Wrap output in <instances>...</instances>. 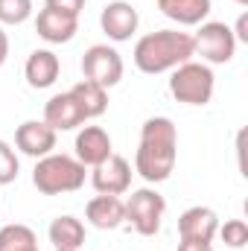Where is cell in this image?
I'll list each match as a JSON object with an SVG mask.
<instances>
[{
	"mask_svg": "<svg viewBox=\"0 0 248 251\" xmlns=\"http://www.w3.org/2000/svg\"><path fill=\"white\" fill-rule=\"evenodd\" d=\"M15 146H18V152L38 161L56 149V131L44 120H26L15 128Z\"/></svg>",
	"mask_w": 248,
	"mask_h": 251,
	"instance_id": "30bf717a",
	"label": "cell"
},
{
	"mask_svg": "<svg viewBox=\"0 0 248 251\" xmlns=\"http://www.w3.org/2000/svg\"><path fill=\"white\" fill-rule=\"evenodd\" d=\"M18 173H21V161H18L15 149L6 140H0V184H12L18 178Z\"/></svg>",
	"mask_w": 248,
	"mask_h": 251,
	"instance_id": "603a6c76",
	"label": "cell"
},
{
	"mask_svg": "<svg viewBox=\"0 0 248 251\" xmlns=\"http://www.w3.org/2000/svg\"><path fill=\"white\" fill-rule=\"evenodd\" d=\"M44 123L50 126L56 134L59 131H73V128H79V126L85 123V114H82V108L76 105V100L67 91V94H56V97L47 100V105H44Z\"/></svg>",
	"mask_w": 248,
	"mask_h": 251,
	"instance_id": "5bb4252c",
	"label": "cell"
},
{
	"mask_svg": "<svg viewBox=\"0 0 248 251\" xmlns=\"http://www.w3.org/2000/svg\"><path fill=\"white\" fill-rule=\"evenodd\" d=\"M47 237H50L53 249H59V251H79L82 246H85V225H82V219H76V216L64 213V216H56V219L50 222Z\"/></svg>",
	"mask_w": 248,
	"mask_h": 251,
	"instance_id": "ac0fdd59",
	"label": "cell"
},
{
	"mask_svg": "<svg viewBox=\"0 0 248 251\" xmlns=\"http://www.w3.org/2000/svg\"><path fill=\"white\" fill-rule=\"evenodd\" d=\"M137 24H140V15H137V9L131 6V3H125V0H111L105 9H102V15H99V26H102V32L111 38V41H128L134 32H137Z\"/></svg>",
	"mask_w": 248,
	"mask_h": 251,
	"instance_id": "9c48e42d",
	"label": "cell"
},
{
	"mask_svg": "<svg viewBox=\"0 0 248 251\" xmlns=\"http://www.w3.org/2000/svg\"><path fill=\"white\" fill-rule=\"evenodd\" d=\"M59 73H62V62L53 50H32L26 64H24V76H26L29 88H35V91L56 85Z\"/></svg>",
	"mask_w": 248,
	"mask_h": 251,
	"instance_id": "2e32d148",
	"label": "cell"
},
{
	"mask_svg": "<svg viewBox=\"0 0 248 251\" xmlns=\"http://www.w3.org/2000/svg\"><path fill=\"white\" fill-rule=\"evenodd\" d=\"M85 219L99 231H114L125 222V201L120 196H94L85 204Z\"/></svg>",
	"mask_w": 248,
	"mask_h": 251,
	"instance_id": "9a60e30c",
	"label": "cell"
},
{
	"mask_svg": "<svg viewBox=\"0 0 248 251\" xmlns=\"http://www.w3.org/2000/svg\"><path fill=\"white\" fill-rule=\"evenodd\" d=\"M0 251H38V237L32 228L12 222L0 228Z\"/></svg>",
	"mask_w": 248,
	"mask_h": 251,
	"instance_id": "ffe728a7",
	"label": "cell"
},
{
	"mask_svg": "<svg viewBox=\"0 0 248 251\" xmlns=\"http://www.w3.org/2000/svg\"><path fill=\"white\" fill-rule=\"evenodd\" d=\"M178 251H213V243H198V240H181Z\"/></svg>",
	"mask_w": 248,
	"mask_h": 251,
	"instance_id": "484cf974",
	"label": "cell"
},
{
	"mask_svg": "<svg viewBox=\"0 0 248 251\" xmlns=\"http://www.w3.org/2000/svg\"><path fill=\"white\" fill-rule=\"evenodd\" d=\"M47 9H56V12H64L70 18H79L82 9H85V0H44Z\"/></svg>",
	"mask_w": 248,
	"mask_h": 251,
	"instance_id": "cb8c5ba5",
	"label": "cell"
},
{
	"mask_svg": "<svg viewBox=\"0 0 248 251\" xmlns=\"http://www.w3.org/2000/svg\"><path fill=\"white\" fill-rule=\"evenodd\" d=\"M234 3H240V6H248V0H234Z\"/></svg>",
	"mask_w": 248,
	"mask_h": 251,
	"instance_id": "83f0119b",
	"label": "cell"
},
{
	"mask_svg": "<svg viewBox=\"0 0 248 251\" xmlns=\"http://www.w3.org/2000/svg\"><path fill=\"white\" fill-rule=\"evenodd\" d=\"M35 29H38V38H44L47 44H67L79 32V18H70L64 12L44 6L35 18Z\"/></svg>",
	"mask_w": 248,
	"mask_h": 251,
	"instance_id": "4fadbf2b",
	"label": "cell"
},
{
	"mask_svg": "<svg viewBox=\"0 0 248 251\" xmlns=\"http://www.w3.org/2000/svg\"><path fill=\"white\" fill-rule=\"evenodd\" d=\"M193 41H196V53L207 64H228L237 53V38L231 26L222 21H204L193 35Z\"/></svg>",
	"mask_w": 248,
	"mask_h": 251,
	"instance_id": "8992f818",
	"label": "cell"
},
{
	"mask_svg": "<svg viewBox=\"0 0 248 251\" xmlns=\"http://www.w3.org/2000/svg\"><path fill=\"white\" fill-rule=\"evenodd\" d=\"M216 234L222 237V243L228 249H246L248 246V225L243 219H228L225 225H219Z\"/></svg>",
	"mask_w": 248,
	"mask_h": 251,
	"instance_id": "7402d4cb",
	"label": "cell"
},
{
	"mask_svg": "<svg viewBox=\"0 0 248 251\" xmlns=\"http://www.w3.org/2000/svg\"><path fill=\"white\" fill-rule=\"evenodd\" d=\"M193 56H196V41L190 32H181V29H158L143 35L134 44V67L149 76L175 70Z\"/></svg>",
	"mask_w": 248,
	"mask_h": 251,
	"instance_id": "7a4b0ae2",
	"label": "cell"
},
{
	"mask_svg": "<svg viewBox=\"0 0 248 251\" xmlns=\"http://www.w3.org/2000/svg\"><path fill=\"white\" fill-rule=\"evenodd\" d=\"M85 164H79L73 155H44L35 161L32 170V184L44 196H62V193H76L85 184Z\"/></svg>",
	"mask_w": 248,
	"mask_h": 251,
	"instance_id": "3957f363",
	"label": "cell"
},
{
	"mask_svg": "<svg viewBox=\"0 0 248 251\" xmlns=\"http://www.w3.org/2000/svg\"><path fill=\"white\" fill-rule=\"evenodd\" d=\"M56 251H59V249H56Z\"/></svg>",
	"mask_w": 248,
	"mask_h": 251,
	"instance_id": "f1b7e54d",
	"label": "cell"
},
{
	"mask_svg": "<svg viewBox=\"0 0 248 251\" xmlns=\"http://www.w3.org/2000/svg\"><path fill=\"white\" fill-rule=\"evenodd\" d=\"M158 9L164 18L175 21L178 26H198L207 21L213 3L210 0H158Z\"/></svg>",
	"mask_w": 248,
	"mask_h": 251,
	"instance_id": "e0dca14e",
	"label": "cell"
},
{
	"mask_svg": "<svg viewBox=\"0 0 248 251\" xmlns=\"http://www.w3.org/2000/svg\"><path fill=\"white\" fill-rule=\"evenodd\" d=\"M76 161L85 164V167H97L102 164L108 155H111V137L102 126H85L79 134H76Z\"/></svg>",
	"mask_w": 248,
	"mask_h": 251,
	"instance_id": "7c38bea8",
	"label": "cell"
},
{
	"mask_svg": "<svg viewBox=\"0 0 248 251\" xmlns=\"http://www.w3.org/2000/svg\"><path fill=\"white\" fill-rule=\"evenodd\" d=\"M231 32H234V38H237V41H246V44H248V15H246V12L237 18V26H234Z\"/></svg>",
	"mask_w": 248,
	"mask_h": 251,
	"instance_id": "d4e9b609",
	"label": "cell"
},
{
	"mask_svg": "<svg viewBox=\"0 0 248 251\" xmlns=\"http://www.w3.org/2000/svg\"><path fill=\"white\" fill-rule=\"evenodd\" d=\"M178 158V128L170 117H149L140 126V143L134 155V170L149 184H161L173 176Z\"/></svg>",
	"mask_w": 248,
	"mask_h": 251,
	"instance_id": "6da1fadb",
	"label": "cell"
},
{
	"mask_svg": "<svg viewBox=\"0 0 248 251\" xmlns=\"http://www.w3.org/2000/svg\"><path fill=\"white\" fill-rule=\"evenodd\" d=\"M213 88H216V76L210 64L204 62L190 59V62L178 64L170 76V94L184 105H207L213 100Z\"/></svg>",
	"mask_w": 248,
	"mask_h": 251,
	"instance_id": "277c9868",
	"label": "cell"
},
{
	"mask_svg": "<svg viewBox=\"0 0 248 251\" xmlns=\"http://www.w3.org/2000/svg\"><path fill=\"white\" fill-rule=\"evenodd\" d=\"M216 231H219V216H216V210H210V207H204V204L187 207L184 213L178 216V237H181V240L213 243Z\"/></svg>",
	"mask_w": 248,
	"mask_h": 251,
	"instance_id": "8fae6325",
	"label": "cell"
},
{
	"mask_svg": "<svg viewBox=\"0 0 248 251\" xmlns=\"http://www.w3.org/2000/svg\"><path fill=\"white\" fill-rule=\"evenodd\" d=\"M32 15V0H0V26H21Z\"/></svg>",
	"mask_w": 248,
	"mask_h": 251,
	"instance_id": "44dd1931",
	"label": "cell"
},
{
	"mask_svg": "<svg viewBox=\"0 0 248 251\" xmlns=\"http://www.w3.org/2000/svg\"><path fill=\"white\" fill-rule=\"evenodd\" d=\"M123 59H120V53L114 50V47H108V44H94V47H88L85 50V56H82V76L88 79V82H94V85H99V88H114L120 79H123Z\"/></svg>",
	"mask_w": 248,
	"mask_h": 251,
	"instance_id": "52a82bcc",
	"label": "cell"
},
{
	"mask_svg": "<svg viewBox=\"0 0 248 251\" xmlns=\"http://www.w3.org/2000/svg\"><path fill=\"white\" fill-rule=\"evenodd\" d=\"M70 97H73V100H76V105L82 108L85 120L102 117V114H105V108H108V91H105V88H99V85H94V82H88V79L76 82V85L70 88Z\"/></svg>",
	"mask_w": 248,
	"mask_h": 251,
	"instance_id": "d6986e66",
	"label": "cell"
},
{
	"mask_svg": "<svg viewBox=\"0 0 248 251\" xmlns=\"http://www.w3.org/2000/svg\"><path fill=\"white\" fill-rule=\"evenodd\" d=\"M91 184L99 196H123L131 187V164L123 155H108L102 164L94 167L91 173Z\"/></svg>",
	"mask_w": 248,
	"mask_h": 251,
	"instance_id": "ba28073f",
	"label": "cell"
},
{
	"mask_svg": "<svg viewBox=\"0 0 248 251\" xmlns=\"http://www.w3.org/2000/svg\"><path fill=\"white\" fill-rule=\"evenodd\" d=\"M167 210V199L152 187L134 190L125 201V222H131V228L140 237H155L161 231V219Z\"/></svg>",
	"mask_w": 248,
	"mask_h": 251,
	"instance_id": "5b68a950",
	"label": "cell"
},
{
	"mask_svg": "<svg viewBox=\"0 0 248 251\" xmlns=\"http://www.w3.org/2000/svg\"><path fill=\"white\" fill-rule=\"evenodd\" d=\"M6 59H9V35H6V29L0 26V67L6 64Z\"/></svg>",
	"mask_w": 248,
	"mask_h": 251,
	"instance_id": "4316f807",
	"label": "cell"
}]
</instances>
